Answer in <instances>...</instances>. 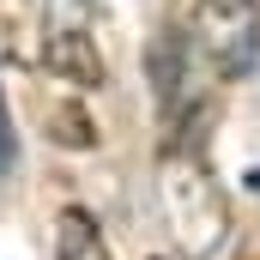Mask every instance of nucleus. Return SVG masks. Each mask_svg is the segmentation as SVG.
Returning <instances> with one entry per match:
<instances>
[{
    "mask_svg": "<svg viewBox=\"0 0 260 260\" xmlns=\"http://www.w3.org/2000/svg\"><path fill=\"white\" fill-rule=\"evenodd\" d=\"M157 206H164V230L182 260H218L230 242V194L206 157V139H164L157 151Z\"/></svg>",
    "mask_w": 260,
    "mask_h": 260,
    "instance_id": "1",
    "label": "nucleus"
},
{
    "mask_svg": "<svg viewBox=\"0 0 260 260\" xmlns=\"http://www.w3.org/2000/svg\"><path fill=\"white\" fill-rule=\"evenodd\" d=\"M188 43L212 79H248L260 67V0H188Z\"/></svg>",
    "mask_w": 260,
    "mask_h": 260,
    "instance_id": "2",
    "label": "nucleus"
},
{
    "mask_svg": "<svg viewBox=\"0 0 260 260\" xmlns=\"http://www.w3.org/2000/svg\"><path fill=\"white\" fill-rule=\"evenodd\" d=\"M194 61H200V49L188 43V30H176V24H164L157 43H151V55H145V79H151V97H157L164 139H188L212 115V97L194 85Z\"/></svg>",
    "mask_w": 260,
    "mask_h": 260,
    "instance_id": "3",
    "label": "nucleus"
},
{
    "mask_svg": "<svg viewBox=\"0 0 260 260\" xmlns=\"http://www.w3.org/2000/svg\"><path fill=\"white\" fill-rule=\"evenodd\" d=\"M55 260H115V254H109L97 218L79 212V206H67L61 212V236H55Z\"/></svg>",
    "mask_w": 260,
    "mask_h": 260,
    "instance_id": "4",
    "label": "nucleus"
},
{
    "mask_svg": "<svg viewBox=\"0 0 260 260\" xmlns=\"http://www.w3.org/2000/svg\"><path fill=\"white\" fill-rule=\"evenodd\" d=\"M30 37H37V0H0V49L30 55Z\"/></svg>",
    "mask_w": 260,
    "mask_h": 260,
    "instance_id": "5",
    "label": "nucleus"
},
{
    "mask_svg": "<svg viewBox=\"0 0 260 260\" xmlns=\"http://www.w3.org/2000/svg\"><path fill=\"white\" fill-rule=\"evenodd\" d=\"M18 170V133H12V109H6V91H0V176Z\"/></svg>",
    "mask_w": 260,
    "mask_h": 260,
    "instance_id": "6",
    "label": "nucleus"
},
{
    "mask_svg": "<svg viewBox=\"0 0 260 260\" xmlns=\"http://www.w3.org/2000/svg\"><path fill=\"white\" fill-rule=\"evenodd\" d=\"M55 6H61L55 24H91V0H55Z\"/></svg>",
    "mask_w": 260,
    "mask_h": 260,
    "instance_id": "7",
    "label": "nucleus"
}]
</instances>
